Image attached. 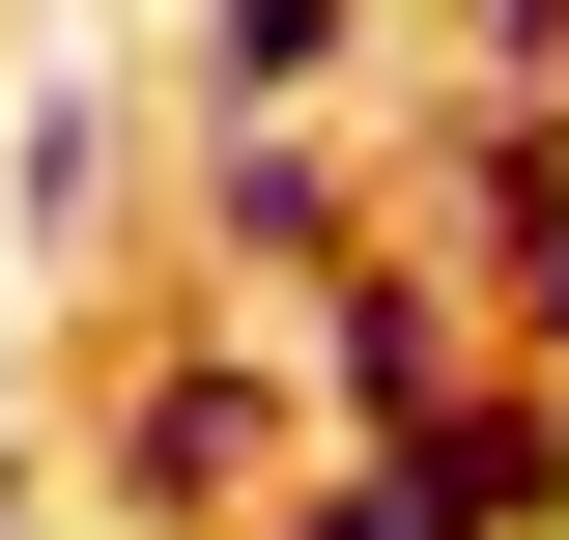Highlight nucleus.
<instances>
[{
    "mask_svg": "<svg viewBox=\"0 0 569 540\" xmlns=\"http://www.w3.org/2000/svg\"><path fill=\"white\" fill-rule=\"evenodd\" d=\"M284 456H342V427H313L284 284L142 313V341H86V370H58V483H86L114 540H257V483H284Z\"/></svg>",
    "mask_w": 569,
    "mask_h": 540,
    "instance_id": "obj_1",
    "label": "nucleus"
},
{
    "mask_svg": "<svg viewBox=\"0 0 569 540\" xmlns=\"http://www.w3.org/2000/svg\"><path fill=\"white\" fill-rule=\"evenodd\" d=\"M171 228H200V284H342L399 228V171L342 114H171Z\"/></svg>",
    "mask_w": 569,
    "mask_h": 540,
    "instance_id": "obj_2",
    "label": "nucleus"
},
{
    "mask_svg": "<svg viewBox=\"0 0 569 540\" xmlns=\"http://www.w3.org/2000/svg\"><path fill=\"white\" fill-rule=\"evenodd\" d=\"M427 512H456V540H569V370H541V341H512V370H485V399H456V427H427Z\"/></svg>",
    "mask_w": 569,
    "mask_h": 540,
    "instance_id": "obj_3",
    "label": "nucleus"
},
{
    "mask_svg": "<svg viewBox=\"0 0 569 540\" xmlns=\"http://www.w3.org/2000/svg\"><path fill=\"white\" fill-rule=\"evenodd\" d=\"M370 29H399V0H171V86H200V114H342Z\"/></svg>",
    "mask_w": 569,
    "mask_h": 540,
    "instance_id": "obj_4",
    "label": "nucleus"
},
{
    "mask_svg": "<svg viewBox=\"0 0 569 540\" xmlns=\"http://www.w3.org/2000/svg\"><path fill=\"white\" fill-rule=\"evenodd\" d=\"M257 540H456V512H427L399 456H284V483H257Z\"/></svg>",
    "mask_w": 569,
    "mask_h": 540,
    "instance_id": "obj_5",
    "label": "nucleus"
},
{
    "mask_svg": "<svg viewBox=\"0 0 569 540\" xmlns=\"http://www.w3.org/2000/svg\"><path fill=\"white\" fill-rule=\"evenodd\" d=\"M0 540H86V483H29V427H0Z\"/></svg>",
    "mask_w": 569,
    "mask_h": 540,
    "instance_id": "obj_6",
    "label": "nucleus"
}]
</instances>
